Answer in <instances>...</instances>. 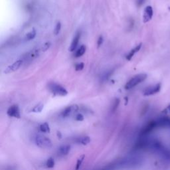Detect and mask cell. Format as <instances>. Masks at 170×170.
<instances>
[{
	"mask_svg": "<svg viewBox=\"0 0 170 170\" xmlns=\"http://www.w3.org/2000/svg\"><path fill=\"white\" fill-rule=\"evenodd\" d=\"M147 74L144 73L137 74V75L132 77V78L126 83L124 86L125 89H126V90H130V89L135 87L136 86L142 83L143 81H144V80L147 79Z\"/></svg>",
	"mask_w": 170,
	"mask_h": 170,
	"instance_id": "obj_1",
	"label": "cell"
},
{
	"mask_svg": "<svg viewBox=\"0 0 170 170\" xmlns=\"http://www.w3.org/2000/svg\"><path fill=\"white\" fill-rule=\"evenodd\" d=\"M49 89L53 94L57 96L65 97L68 94V91L60 85L55 82H51L49 85Z\"/></svg>",
	"mask_w": 170,
	"mask_h": 170,
	"instance_id": "obj_2",
	"label": "cell"
},
{
	"mask_svg": "<svg viewBox=\"0 0 170 170\" xmlns=\"http://www.w3.org/2000/svg\"><path fill=\"white\" fill-rule=\"evenodd\" d=\"M35 144L41 148H50L52 146L50 140L44 136H37L35 139Z\"/></svg>",
	"mask_w": 170,
	"mask_h": 170,
	"instance_id": "obj_3",
	"label": "cell"
},
{
	"mask_svg": "<svg viewBox=\"0 0 170 170\" xmlns=\"http://www.w3.org/2000/svg\"><path fill=\"white\" fill-rule=\"evenodd\" d=\"M161 90V84L160 83H157V84L150 86L149 87L146 88L144 91V95L146 97L151 96V95L156 94L158 93Z\"/></svg>",
	"mask_w": 170,
	"mask_h": 170,
	"instance_id": "obj_4",
	"label": "cell"
},
{
	"mask_svg": "<svg viewBox=\"0 0 170 170\" xmlns=\"http://www.w3.org/2000/svg\"><path fill=\"white\" fill-rule=\"evenodd\" d=\"M7 114L10 116V117L19 119L21 118V113L19 106L16 105V104L11 106L10 108L7 109Z\"/></svg>",
	"mask_w": 170,
	"mask_h": 170,
	"instance_id": "obj_5",
	"label": "cell"
},
{
	"mask_svg": "<svg viewBox=\"0 0 170 170\" xmlns=\"http://www.w3.org/2000/svg\"><path fill=\"white\" fill-rule=\"evenodd\" d=\"M156 128H157L156 121L150 122L147 125H146V126L143 128V129L141 131V135H148V134H150L151 132H152Z\"/></svg>",
	"mask_w": 170,
	"mask_h": 170,
	"instance_id": "obj_6",
	"label": "cell"
},
{
	"mask_svg": "<svg viewBox=\"0 0 170 170\" xmlns=\"http://www.w3.org/2000/svg\"><path fill=\"white\" fill-rule=\"evenodd\" d=\"M153 8L150 5H148L145 8L144 11V15H143V22H144V23H146L150 22L153 17Z\"/></svg>",
	"mask_w": 170,
	"mask_h": 170,
	"instance_id": "obj_7",
	"label": "cell"
},
{
	"mask_svg": "<svg viewBox=\"0 0 170 170\" xmlns=\"http://www.w3.org/2000/svg\"><path fill=\"white\" fill-rule=\"evenodd\" d=\"M22 64H23L22 60H18L16 61L15 62H13L12 65H10V66H8L6 68H5L4 71V73L9 74L15 72V71H16L17 70L19 69L20 67L22 65Z\"/></svg>",
	"mask_w": 170,
	"mask_h": 170,
	"instance_id": "obj_8",
	"label": "cell"
},
{
	"mask_svg": "<svg viewBox=\"0 0 170 170\" xmlns=\"http://www.w3.org/2000/svg\"><path fill=\"white\" fill-rule=\"evenodd\" d=\"M157 127L162 128H170V117H162L156 120Z\"/></svg>",
	"mask_w": 170,
	"mask_h": 170,
	"instance_id": "obj_9",
	"label": "cell"
},
{
	"mask_svg": "<svg viewBox=\"0 0 170 170\" xmlns=\"http://www.w3.org/2000/svg\"><path fill=\"white\" fill-rule=\"evenodd\" d=\"M79 106L76 105V104L75 105L67 106V108H65L63 111L62 112V113H61L62 116L64 118L68 117V116H69L71 114H72L73 113L76 112L79 110Z\"/></svg>",
	"mask_w": 170,
	"mask_h": 170,
	"instance_id": "obj_10",
	"label": "cell"
},
{
	"mask_svg": "<svg viewBox=\"0 0 170 170\" xmlns=\"http://www.w3.org/2000/svg\"><path fill=\"white\" fill-rule=\"evenodd\" d=\"M80 38V33L79 32H78L75 35V36L74 37L72 41V43H71V46L69 47V49H68L69 51L73 52L76 49V47H77V46H78V44L79 42Z\"/></svg>",
	"mask_w": 170,
	"mask_h": 170,
	"instance_id": "obj_11",
	"label": "cell"
},
{
	"mask_svg": "<svg viewBox=\"0 0 170 170\" xmlns=\"http://www.w3.org/2000/svg\"><path fill=\"white\" fill-rule=\"evenodd\" d=\"M142 43H140L139 45H138L136 47H134V49H132V50H130V52L128 53V54L126 55V58L128 61H130L131 59H132L133 56H134V55L136 54V53H138L139 50H140V49L142 48Z\"/></svg>",
	"mask_w": 170,
	"mask_h": 170,
	"instance_id": "obj_12",
	"label": "cell"
},
{
	"mask_svg": "<svg viewBox=\"0 0 170 170\" xmlns=\"http://www.w3.org/2000/svg\"><path fill=\"white\" fill-rule=\"evenodd\" d=\"M159 153L162 155L164 159L170 162V150L164 148L163 146L159 150Z\"/></svg>",
	"mask_w": 170,
	"mask_h": 170,
	"instance_id": "obj_13",
	"label": "cell"
},
{
	"mask_svg": "<svg viewBox=\"0 0 170 170\" xmlns=\"http://www.w3.org/2000/svg\"><path fill=\"white\" fill-rule=\"evenodd\" d=\"M71 146L69 145H64L62 146L61 147L59 148V153L60 154L61 156H67L68 154L71 151Z\"/></svg>",
	"mask_w": 170,
	"mask_h": 170,
	"instance_id": "obj_14",
	"label": "cell"
},
{
	"mask_svg": "<svg viewBox=\"0 0 170 170\" xmlns=\"http://www.w3.org/2000/svg\"><path fill=\"white\" fill-rule=\"evenodd\" d=\"M91 140L89 136H83V137H81V138H79L78 140H77V142L81 145L86 146V145H88L89 143L91 142Z\"/></svg>",
	"mask_w": 170,
	"mask_h": 170,
	"instance_id": "obj_15",
	"label": "cell"
},
{
	"mask_svg": "<svg viewBox=\"0 0 170 170\" xmlns=\"http://www.w3.org/2000/svg\"><path fill=\"white\" fill-rule=\"evenodd\" d=\"M39 130L43 133H49L50 132L49 124L47 122H44L41 124L39 126Z\"/></svg>",
	"mask_w": 170,
	"mask_h": 170,
	"instance_id": "obj_16",
	"label": "cell"
},
{
	"mask_svg": "<svg viewBox=\"0 0 170 170\" xmlns=\"http://www.w3.org/2000/svg\"><path fill=\"white\" fill-rule=\"evenodd\" d=\"M37 35V32L35 31V29H32V31H31L30 32H29L28 33H27L25 35V40L26 41H31L33 40V39H35V37H36Z\"/></svg>",
	"mask_w": 170,
	"mask_h": 170,
	"instance_id": "obj_17",
	"label": "cell"
},
{
	"mask_svg": "<svg viewBox=\"0 0 170 170\" xmlns=\"http://www.w3.org/2000/svg\"><path fill=\"white\" fill-rule=\"evenodd\" d=\"M85 52H86V47L85 45H82L80 46V48L76 50L74 56H75L76 58H79L80 56H81L84 55Z\"/></svg>",
	"mask_w": 170,
	"mask_h": 170,
	"instance_id": "obj_18",
	"label": "cell"
},
{
	"mask_svg": "<svg viewBox=\"0 0 170 170\" xmlns=\"http://www.w3.org/2000/svg\"><path fill=\"white\" fill-rule=\"evenodd\" d=\"M43 108H44V104L43 103H39L37 104L35 106H34V108L31 110V112L35 113H39L42 111Z\"/></svg>",
	"mask_w": 170,
	"mask_h": 170,
	"instance_id": "obj_19",
	"label": "cell"
},
{
	"mask_svg": "<svg viewBox=\"0 0 170 170\" xmlns=\"http://www.w3.org/2000/svg\"><path fill=\"white\" fill-rule=\"evenodd\" d=\"M85 158V155H82V156H80L78 158V160H77V162H76V164L75 170H79L80 167H81L82 166V163L83 162V161H84Z\"/></svg>",
	"mask_w": 170,
	"mask_h": 170,
	"instance_id": "obj_20",
	"label": "cell"
},
{
	"mask_svg": "<svg viewBox=\"0 0 170 170\" xmlns=\"http://www.w3.org/2000/svg\"><path fill=\"white\" fill-rule=\"evenodd\" d=\"M55 162L54 159H53V157H49V159L47 160L46 167L47 168H49V169L53 168L55 167Z\"/></svg>",
	"mask_w": 170,
	"mask_h": 170,
	"instance_id": "obj_21",
	"label": "cell"
},
{
	"mask_svg": "<svg viewBox=\"0 0 170 170\" xmlns=\"http://www.w3.org/2000/svg\"><path fill=\"white\" fill-rule=\"evenodd\" d=\"M61 29V23L60 22H57L54 29V34L55 35H57L59 33H60Z\"/></svg>",
	"mask_w": 170,
	"mask_h": 170,
	"instance_id": "obj_22",
	"label": "cell"
},
{
	"mask_svg": "<svg viewBox=\"0 0 170 170\" xmlns=\"http://www.w3.org/2000/svg\"><path fill=\"white\" fill-rule=\"evenodd\" d=\"M119 104H120V99H119V98H116L112 106V112H114L115 110L118 108Z\"/></svg>",
	"mask_w": 170,
	"mask_h": 170,
	"instance_id": "obj_23",
	"label": "cell"
},
{
	"mask_svg": "<svg viewBox=\"0 0 170 170\" xmlns=\"http://www.w3.org/2000/svg\"><path fill=\"white\" fill-rule=\"evenodd\" d=\"M83 68H84V63H83V62H80V63L76 65L75 70L76 71H82L83 69Z\"/></svg>",
	"mask_w": 170,
	"mask_h": 170,
	"instance_id": "obj_24",
	"label": "cell"
},
{
	"mask_svg": "<svg viewBox=\"0 0 170 170\" xmlns=\"http://www.w3.org/2000/svg\"><path fill=\"white\" fill-rule=\"evenodd\" d=\"M50 45H51V43H50V42H47V43H45L42 47L43 51H46V50H48L50 48Z\"/></svg>",
	"mask_w": 170,
	"mask_h": 170,
	"instance_id": "obj_25",
	"label": "cell"
},
{
	"mask_svg": "<svg viewBox=\"0 0 170 170\" xmlns=\"http://www.w3.org/2000/svg\"><path fill=\"white\" fill-rule=\"evenodd\" d=\"M84 116H83L82 114H78L75 117V120L76 121H79V122H82L84 120Z\"/></svg>",
	"mask_w": 170,
	"mask_h": 170,
	"instance_id": "obj_26",
	"label": "cell"
},
{
	"mask_svg": "<svg viewBox=\"0 0 170 170\" xmlns=\"http://www.w3.org/2000/svg\"><path fill=\"white\" fill-rule=\"evenodd\" d=\"M103 41H104V39L102 36H100L99 38H98V39L97 41V45L98 47H100L101 45H102V43H103Z\"/></svg>",
	"mask_w": 170,
	"mask_h": 170,
	"instance_id": "obj_27",
	"label": "cell"
},
{
	"mask_svg": "<svg viewBox=\"0 0 170 170\" xmlns=\"http://www.w3.org/2000/svg\"><path fill=\"white\" fill-rule=\"evenodd\" d=\"M163 113H165V114H170V104L163 110Z\"/></svg>",
	"mask_w": 170,
	"mask_h": 170,
	"instance_id": "obj_28",
	"label": "cell"
},
{
	"mask_svg": "<svg viewBox=\"0 0 170 170\" xmlns=\"http://www.w3.org/2000/svg\"><path fill=\"white\" fill-rule=\"evenodd\" d=\"M144 1L145 0H138V1H137V4H138V6H141V5L144 4Z\"/></svg>",
	"mask_w": 170,
	"mask_h": 170,
	"instance_id": "obj_29",
	"label": "cell"
},
{
	"mask_svg": "<svg viewBox=\"0 0 170 170\" xmlns=\"http://www.w3.org/2000/svg\"><path fill=\"white\" fill-rule=\"evenodd\" d=\"M125 100H126V102H125V105H127V104L128 102V98L125 97Z\"/></svg>",
	"mask_w": 170,
	"mask_h": 170,
	"instance_id": "obj_30",
	"label": "cell"
}]
</instances>
